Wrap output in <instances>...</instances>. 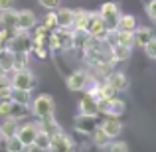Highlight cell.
Returning a JSON list of instances; mask_svg holds the SVG:
<instances>
[{"instance_id":"cell-34","label":"cell","mask_w":156,"mask_h":152,"mask_svg":"<svg viewBox=\"0 0 156 152\" xmlns=\"http://www.w3.org/2000/svg\"><path fill=\"white\" fill-rule=\"evenodd\" d=\"M40 6L46 8V10H57L61 6V0H38Z\"/></svg>"},{"instance_id":"cell-28","label":"cell","mask_w":156,"mask_h":152,"mask_svg":"<svg viewBox=\"0 0 156 152\" xmlns=\"http://www.w3.org/2000/svg\"><path fill=\"white\" fill-rule=\"evenodd\" d=\"M4 142H6V150H8V152H20V150L26 148V146H24V142L18 138V134H16V136L6 138Z\"/></svg>"},{"instance_id":"cell-11","label":"cell","mask_w":156,"mask_h":152,"mask_svg":"<svg viewBox=\"0 0 156 152\" xmlns=\"http://www.w3.org/2000/svg\"><path fill=\"white\" fill-rule=\"evenodd\" d=\"M36 22H38V18H36V14L32 10H20L18 12V22H16V28H18L20 32H30L36 28Z\"/></svg>"},{"instance_id":"cell-36","label":"cell","mask_w":156,"mask_h":152,"mask_svg":"<svg viewBox=\"0 0 156 152\" xmlns=\"http://www.w3.org/2000/svg\"><path fill=\"white\" fill-rule=\"evenodd\" d=\"M14 2H16V0H0V12L14 8Z\"/></svg>"},{"instance_id":"cell-33","label":"cell","mask_w":156,"mask_h":152,"mask_svg":"<svg viewBox=\"0 0 156 152\" xmlns=\"http://www.w3.org/2000/svg\"><path fill=\"white\" fill-rule=\"evenodd\" d=\"M142 50H144L146 57H150V59H156V36H154L152 40H150L148 44H146L144 48H142Z\"/></svg>"},{"instance_id":"cell-3","label":"cell","mask_w":156,"mask_h":152,"mask_svg":"<svg viewBox=\"0 0 156 152\" xmlns=\"http://www.w3.org/2000/svg\"><path fill=\"white\" fill-rule=\"evenodd\" d=\"M87 34H89V36H95V38H99V40H105V42H107V36L111 34V30L107 28L105 20L101 18V14H99V12H89Z\"/></svg>"},{"instance_id":"cell-16","label":"cell","mask_w":156,"mask_h":152,"mask_svg":"<svg viewBox=\"0 0 156 152\" xmlns=\"http://www.w3.org/2000/svg\"><path fill=\"white\" fill-rule=\"evenodd\" d=\"M18 129H20L18 118L6 117V118L2 121V125H0V133H2V138L6 140V138H10V136H16V134H18Z\"/></svg>"},{"instance_id":"cell-21","label":"cell","mask_w":156,"mask_h":152,"mask_svg":"<svg viewBox=\"0 0 156 152\" xmlns=\"http://www.w3.org/2000/svg\"><path fill=\"white\" fill-rule=\"evenodd\" d=\"M10 99L14 101V103H18V105H30V103H32L30 89H16V87H12Z\"/></svg>"},{"instance_id":"cell-29","label":"cell","mask_w":156,"mask_h":152,"mask_svg":"<svg viewBox=\"0 0 156 152\" xmlns=\"http://www.w3.org/2000/svg\"><path fill=\"white\" fill-rule=\"evenodd\" d=\"M24 67H28V51H16L14 69H24Z\"/></svg>"},{"instance_id":"cell-19","label":"cell","mask_w":156,"mask_h":152,"mask_svg":"<svg viewBox=\"0 0 156 152\" xmlns=\"http://www.w3.org/2000/svg\"><path fill=\"white\" fill-rule=\"evenodd\" d=\"M95 118L93 117H83V115H77V122H75V130L77 133H83V134H89L91 136V133L95 130Z\"/></svg>"},{"instance_id":"cell-25","label":"cell","mask_w":156,"mask_h":152,"mask_svg":"<svg viewBox=\"0 0 156 152\" xmlns=\"http://www.w3.org/2000/svg\"><path fill=\"white\" fill-rule=\"evenodd\" d=\"M138 28L136 24V18H134L133 14H122L121 20H119V28L117 30H126V32H134Z\"/></svg>"},{"instance_id":"cell-26","label":"cell","mask_w":156,"mask_h":152,"mask_svg":"<svg viewBox=\"0 0 156 152\" xmlns=\"http://www.w3.org/2000/svg\"><path fill=\"white\" fill-rule=\"evenodd\" d=\"M34 148H38V150H51V136L48 133H44V130H40L38 136H36Z\"/></svg>"},{"instance_id":"cell-12","label":"cell","mask_w":156,"mask_h":152,"mask_svg":"<svg viewBox=\"0 0 156 152\" xmlns=\"http://www.w3.org/2000/svg\"><path fill=\"white\" fill-rule=\"evenodd\" d=\"M75 148V142L71 140L69 134H65L63 130L55 133L51 136V150H57V152H63V150H71Z\"/></svg>"},{"instance_id":"cell-39","label":"cell","mask_w":156,"mask_h":152,"mask_svg":"<svg viewBox=\"0 0 156 152\" xmlns=\"http://www.w3.org/2000/svg\"><path fill=\"white\" fill-rule=\"evenodd\" d=\"M2 46H6V44H2V42H0V48H2Z\"/></svg>"},{"instance_id":"cell-2","label":"cell","mask_w":156,"mask_h":152,"mask_svg":"<svg viewBox=\"0 0 156 152\" xmlns=\"http://www.w3.org/2000/svg\"><path fill=\"white\" fill-rule=\"evenodd\" d=\"M99 14H101V18L105 20V24H107L109 30H117L119 28V20H121V16H122L119 2H105V4H101Z\"/></svg>"},{"instance_id":"cell-37","label":"cell","mask_w":156,"mask_h":152,"mask_svg":"<svg viewBox=\"0 0 156 152\" xmlns=\"http://www.w3.org/2000/svg\"><path fill=\"white\" fill-rule=\"evenodd\" d=\"M6 99H10V93H4V91H0V103H2V101H6Z\"/></svg>"},{"instance_id":"cell-7","label":"cell","mask_w":156,"mask_h":152,"mask_svg":"<svg viewBox=\"0 0 156 152\" xmlns=\"http://www.w3.org/2000/svg\"><path fill=\"white\" fill-rule=\"evenodd\" d=\"M51 48H59V50H71L73 48V30L69 28H55V32L50 38Z\"/></svg>"},{"instance_id":"cell-30","label":"cell","mask_w":156,"mask_h":152,"mask_svg":"<svg viewBox=\"0 0 156 152\" xmlns=\"http://www.w3.org/2000/svg\"><path fill=\"white\" fill-rule=\"evenodd\" d=\"M105 150H109V152H129V144H126V142H121V140H115V138H113Z\"/></svg>"},{"instance_id":"cell-15","label":"cell","mask_w":156,"mask_h":152,"mask_svg":"<svg viewBox=\"0 0 156 152\" xmlns=\"http://www.w3.org/2000/svg\"><path fill=\"white\" fill-rule=\"evenodd\" d=\"M152 38H154V32L148 26H138L134 30V46H138V48H144Z\"/></svg>"},{"instance_id":"cell-31","label":"cell","mask_w":156,"mask_h":152,"mask_svg":"<svg viewBox=\"0 0 156 152\" xmlns=\"http://www.w3.org/2000/svg\"><path fill=\"white\" fill-rule=\"evenodd\" d=\"M0 91H4V93L12 91V79L6 75V71H2V69H0Z\"/></svg>"},{"instance_id":"cell-20","label":"cell","mask_w":156,"mask_h":152,"mask_svg":"<svg viewBox=\"0 0 156 152\" xmlns=\"http://www.w3.org/2000/svg\"><path fill=\"white\" fill-rule=\"evenodd\" d=\"M73 30H81V32H87V24H89V12L83 10V8H77L73 10Z\"/></svg>"},{"instance_id":"cell-17","label":"cell","mask_w":156,"mask_h":152,"mask_svg":"<svg viewBox=\"0 0 156 152\" xmlns=\"http://www.w3.org/2000/svg\"><path fill=\"white\" fill-rule=\"evenodd\" d=\"M91 140H93V144H95L97 148H103V150H105L107 146H109V142L113 140V138H111L109 134L105 133V129H103V126H101V125H97V126H95V130L91 133Z\"/></svg>"},{"instance_id":"cell-27","label":"cell","mask_w":156,"mask_h":152,"mask_svg":"<svg viewBox=\"0 0 156 152\" xmlns=\"http://www.w3.org/2000/svg\"><path fill=\"white\" fill-rule=\"evenodd\" d=\"M115 95H117V91H115L113 85H109L107 81L99 83V87H97V93H95L97 99H111V97H115Z\"/></svg>"},{"instance_id":"cell-18","label":"cell","mask_w":156,"mask_h":152,"mask_svg":"<svg viewBox=\"0 0 156 152\" xmlns=\"http://www.w3.org/2000/svg\"><path fill=\"white\" fill-rule=\"evenodd\" d=\"M55 14H57V28H69V30H73V14L75 12L71 8L59 6V10H55Z\"/></svg>"},{"instance_id":"cell-6","label":"cell","mask_w":156,"mask_h":152,"mask_svg":"<svg viewBox=\"0 0 156 152\" xmlns=\"http://www.w3.org/2000/svg\"><path fill=\"white\" fill-rule=\"evenodd\" d=\"M99 103V113H103L105 117H121L125 113V101L111 97V99H97Z\"/></svg>"},{"instance_id":"cell-35","label":"cell","mask_w":156,"mask_h":152,"mask_svg":"<svg viewBox=\"0 0 156 152\" xmlns=\"http://www.w3.org/2000/svg\"><path fill=\"white\" fill-rule=\"evenodd\" d=\"M146 14H148V18L156 22V0H148V4H146Z\"/></svg>"},{"instance_id":"cell-4","label":"cell","mask_w":156,"mask_h":152,"mask_svg":"<svg viewBox=\"0 0 156 152\" xmlns=\"http://www.w3.org/2000/svg\"><path fill=\"white\" fill-rule=\"evenodd\" d=\"M89 81H91V77H89V73L83 71V69H75V71H71L65 77V85H67L69 91H85Z\"/></svg>"},{"instance_id":"cell-13","label":"cell","mask_w":156,"mask_h":152,"mask_svg":"<svg viewBox=\"0 0 156 152\" xmlns=\"http://www.w3.org/2000/svg\"><path fill=\"white\" fill-rule=\"evenodd\" d=\"M14 57L16 51L10 46H2L0 48V69L2 71H14Z\"/></svg>"},{"instance_id":"cell-22","label":"cell","mask_w":156,"mask_h":152,"mask_svg":"<svg viewBox=\"0 0 156 152\" xmlns=\"http://www.w3.org/2000/svg\"><path fill=\"white\" fill-rule=\"evenodd\" d=\"M130 50H133V48L121 46V44H111V55H113V61H126L130 57Z\"/></svg>"},{"instance_id":"cell-5","label":"cell","mask_w":156,"mask_h":152,"mask_svg":"<svg viewBox=\"0 0 156 152\" xmlns=\"http://www.w3.org/2000/svg\"><path fill=\"white\" fill-rule=\"evenodd\" d=\"M10 79H12V87H16V89H30L32 91V87L36 85V77H34V73H32L28 67L14 69Z\"/></svg>"},{"instance_id":"cell-1","label":"cell","mask_w":156,"mask_h":152,"mask_svg":"<svg viewBox=\"0 0 156 152\" xmlns=\"http://www.w3.org/2000/svg\"><path fill=\"white\" fill-rule=\"evenodd\" d=\"M30 113L34 115L36 118L53 117V113H55V101H53V97L48 95V93H42V95H38L36 99H32Z\"/></svg>"},{"instance_id":"cell-24","label":"cell","mask_w":156,"mask_h":152,"mask_svg":"<svg viewBox=\"0 0 156 152\" xmlns=\"http://www.w3.org/2000/svg\"><path fill=\"white\" fill-rule=\"evenodd\" d=\"M0 22H2L4 28H16V22H18V12L16 10H2L0 12ZM18 30V28H16Z\"/></svg>"},{"instance_id":"cell-40","label":"cell","mask_w":156,"mask_h":152,"mask_svg":"<svg viewBox=\"0 0 156 152\" xmlns=\"http://www.w3.org/2000/svg\"><path fill=\"white\" fill-rule=\"evenodd\" d=\"M0 30H2V22H0Z\"/></svg>"},{"instance_id":"cell-32","label":"cell","mask_w":156,"mask_h":152,"mask_svg":"<svg viewBox=\"0 0 156 152\" xmlns=\"http://www.w3.org/2000/svg\"><path fill=\"white\" fill-rule=\"evenodd\" d=\"M44 26H46V28H50V30H55V28H57V14H55L53 10H50V12L46 14Z\"/></svg>"},{"instance_id":"cell-8","label":"cell","mask_w":156,"mask_h":152,"mask_svg":"<svg viewBox=\"0 0 156 152\" xmlns=\"http://www.w3.org/2000/svg\"><path fill=\"white\" fill-rule=\"evenodd\" d=\"M38 133H40L38 122H24L18 129V138L24 142V146H26L28 150H34V142H36Z\"/></svg>"},{"instance_id":"cell-10","label":"cell","mask_w":156,"mask_h":152,"mask_svg":"<svg viewBox=\"0 0 156 152\" xmlns=\"http://www.w3.org/2000/svg\"><path fill=\"white\" fill-rule=\"evenodd\" d=\"M105 81H107L109 85H113V89H115L117 93L126 91V89H129V85H130L129 77H126L122 71H111L109 75L105 77Z\"/></svg>"},{"instance_id":"cell-14","label":"cell","mask_w":156,"mask_h":152,"mask_svg":"<svg viewBox=\"0 0 156 152\" xmlns=\"http://www.w3.org/2000/svg\"><path fill=\"white\" fill-rule=\"evenodd\" d=\"M101 126L111 138H117L122 133V122L119 121V117H105V121H101Z\"/></svg>"},{"instance_id":"cell-9","label":"cell","mask_w":156,"mask_h":152,"mask_svg":"<svg viewBox=\"0 0 156 152\" xmlns=\"http://www.w3.org/2000/svg\"><path fill=\"white\" fill-rule=\"evenodd\" d=\"M77 111H79V115H83V117L97 118V115H99V103H97V97H93V95H89V93H87V95L79 101Z\"/></svg>"},{"instance_id":"cell-38","label":"cell","mask_w":156,"mask_h":152,"mask_svg":"<svg viewBox=\"0 0 156 152\" xmlns=\"http://www.w3.org/2000/svg\"><path fill=\"white\" fill-rule=\"evenodd\" d=\"M2 140H4V138H2V133H0V142H2Z\"/></svg>"},{"instance_id":"cell-23","label":"cell","mask_w":156,"mask_h":152,"mask_svg":"<svg viewBox=\"0 0 156 152\" xmlns=\"http://www.w3.org/2000/svg\"><path fill=\"white\" fill-rule=\"evenodd\" d=\"M38 126H40V130H44V133H48L50 136H53L55 133H59L61 130V126L55 122V118L53 117H46V118H40L38 121Z\"/></svg>"}]
</instances>
